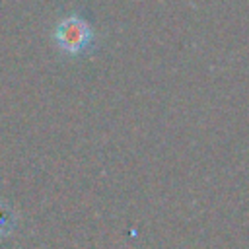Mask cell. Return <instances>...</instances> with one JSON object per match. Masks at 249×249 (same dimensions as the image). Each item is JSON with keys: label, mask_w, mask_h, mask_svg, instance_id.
Instances as JSON below:
<instances>
[{"label": "cell", "mask_w": 249, "mask_h": 249, "mask_svg": "<svg viewBox=\"0 0 249 249\" xmlns=\"http://www.w3.org/2000/svg\"><path fill=\"white\" fill-rule=\"evenodd\" d=\"M54 39L62 51H66L70 54H78V53H84L91 45L93 33L82 18L68 16L58 21V25L54 29Z\"/></svg>", "instance_id": "obj_1"}]
</instances>
